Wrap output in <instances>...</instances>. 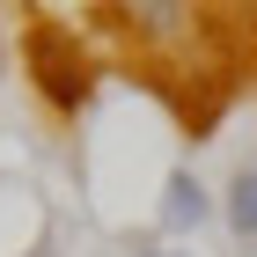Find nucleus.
Returning <instances> with one entry per match:
<instances>
[{
    "mask_svg": "<svg viewBox=\"0 0 257 257\" xmlns=\"http://www.w3.org/2000/svg\"><path fill=\"white\" fill-rule=\"evenodd\" d=\"M228 228H235L242 242H257V169H242V177L228 184Z\"/></svg>",
    "mask_w": 257,
    "mask_h": 257,
    "instance_id": "nucleus-3",
    "label": "nucleus"
},
{
    "mask_svg": "<svg viewBox=\"0 0 257 257\" xmlns=\"http://www.w3.org/2000/svg\"><path fill=\"white\" fill-rule=\"evenodd\" d=\"M206 213H213V198H206V184H198V177H184V169H177V177L162 184V228H198Z\"/></svg>",
    "mask_w": 257,
    "mask_h": 257,
    "instance_id": "nucleus-2",
    "label": "nucleus"
},
{
    "mask_svg": "<svg viewBox=\"0 0 257 257\" xmlns=\"http://www.w3.org/2000/svg\"><path fill=\"white\" fill-rule=\"evenodd\" d=\"M140 257H169V250H140Z\"/></svg>",
    "mask_w": 257,
    "mask_h": 257,
    "instance_id": "nucleus-4",
    "label": "nucleus"
},
{
    "mask_svg": "<svg viewBox=\"0 0 257 257\" xmlns=\"http://www.w3.org/2000/svg\"><path fill=\"white\" fill-rule=\"evenodd\" d=\"M22 59H30V81L44 88V103H59V110H81V103L96 96V59L74 44L66 22H30Z\"/></svg>",
    "mask_w": 257,
    "mask_h": 257,
    "instance_id": "nucleus-1",
    "label": "nucleus"
}]
</instances>
